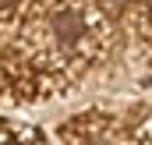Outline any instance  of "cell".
<instances>
[{
	"mask_svg": "<svg viewBox=\"0 0 152 145\" xmlns=\"http://www.w3.org/2000/svg\"><path fill=\"white\" fill-rule=\"evenodd\" d=\"M4 145H18V142H4Z\"/></svg>",
	"mask_w": 152,
	"mask_h": 145,
	"instance_id": "3957f363",
	"label": "cell"
},
{
	"mask_svg": "<svg viewBox=\"0 0 152 145\" xmlns=\"http://www.w3.org/2000/svg\"><path fill=\"white\" fill-rule=\"evenodd\" d=\"M50 25H53V36H57L60 46H75L78 39L85 36V18H81V11H75V7H60Z\"/></svg>",
	"mask_w": 152,
	"mask_h": 145,
	"instance_id": "6da1fadb",
	"label": "cell"
},
{
	"mask_svg": "<svg viewBox=\"0 0 152 145\" xmlns=\"http://www.w3.org/2000/svg\"><path fill=\"white\" fill-rule=\"evenodd\" d=\"M14 4H18V0H0V7H14Z\"/></svg>",
	"mask_w": 152,
	"mask_h": 145,
	"instance_id": "7a4b0ae2",
	"label": "cell"
}]
</instances>
